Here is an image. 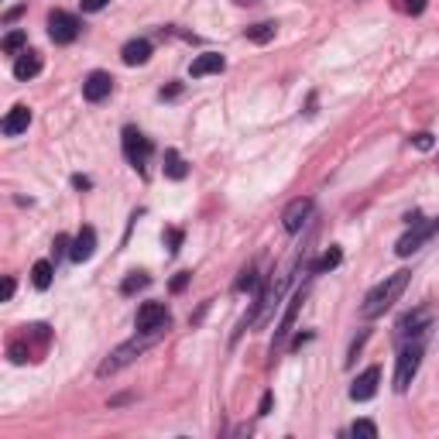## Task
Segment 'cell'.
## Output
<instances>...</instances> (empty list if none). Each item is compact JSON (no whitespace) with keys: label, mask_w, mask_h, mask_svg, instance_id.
I'll return each instance as SVG.
<instances>
[{"label":"cell","mask_w":439,"mask_h":439,"mask_svg":"<svg viewBox=\"0 0 439 439\" xmlns=\"http://www.w3.org/2000/svg\"><path fill=\"white\" fill-rule=\"evenodd\" d=\"M405 285H408V271H395V275H388L385 281H378V285L370 288L368 296H364L360 316H364V319L385 316L388 309H391V306L398 302V296L405 292Z\"/></svg>","instance_id":"1"},{"label":"cell","mask_w":439,"mask_h":439,"mask_svg":"<svg viewBox=\"0 0 439 439\" xmlns=\"http://www.w3.org/2000/svg\"><path fill=\"white\" fill-rule=\"evenodd\" d=\"M141 336H134V340H131V343H123V347H117V350L110 353V357H106L104 364H100V378H106V374H117V370L123 368V364H131V360H134V357H138L141 350H144V347H151V343H155V340H158L161 333H165V330H138Z\"/></svg>","instance_id":"2"},{"label":"cell","mask_w":439,"mask_h":439,"mask_svg":"<svg viewBox=\"0 0 439 439\" xmlns=\"http://www.w3.org/2000/svg\"><path fill=\"white\" fill-rule=\"evenodd\" d=\"M419 364H422V343L402 347V353H398V370H395V391H405V388L412 385Z\"/></svg>","instance_id":"3"},{"label":"cell","mask_w":439,"mask_h":439,"mask_svg":"<svg viewBox=\"0 0 439 439\" xmlns=\"http://www.w3.org/2000/svg\"><path fill=\"white\" fill-rule=\"evenodd\" d=\"M123 155L134 168H144L151 158V141L144 138L138 127H123Z\"/></svg>","instance_id":"4"},{"label":"cell","mask_w":439,"mask_h":439,"mask_svg":"<svg viewBox=\"0 0 439 439\" xmlns=\"http://www.w3.org/2000/svg\"><path fill=\"white\" fill-rule=\"evenodd\" d=\"M76 35H79V21L72 14H66V11H52L49 14V38L55 45H69V41H76Z\"/></svg>","instance_id":"5"},{"label":"cell","mask_w":439,"mask_h":439,"mask_svg":"<svg viewBox=\"0 0 439 439\" xmlns=\"http://www.w3.org/2000/svg\"><path fill=\"white\" fill-rule=\"evenodd\" d=\"M168 309L161 306V302H144L138 309V330H168Z\"/></svg>","instance_id":"6"},{"label":"cell","mask_w":439,"mask_h":439,"mask_svg":"<svg viewBox=\"0 0 439 439\" xmlns=\"http://www.w3.org/2000/svg\"><path fill=\"white\" fill-rule=\"evenodd\" d=\"M433 233H439V220H429V223H419L415 230H408L402 241H398V247H395V251H398L402 258H408V254H412V251H419V247L425 244Z\"/></svg>","instance_id":"7"},{"label":"cell","mask_w":439,"mask_h":439,"mask_svg":"<svg viewBox=\"0 0 439 439\" xmlns=\"http://www.w3.org/2000/svg\"><path fill=\"white\" fill-rule=\"evenodd\" d=\"M110 89H113V76L110 72H89L86 83H83V96L89 104H100V100L110 96Z\"/></svg>","instance_id":"8"},{"label":"cell","mask_w":439,"mask_h":439,"mask_svg":"<svg viewBox=\"0 0 439 439\" xmlns=\"http://www.w3.org/2000/svg\"><path fill=\"white\" fill-rule=\"evenodd\" d=\"M309 213H313V199H296L288 210L281 213V227L288 230V233H299L302 223L309 220Z\"/></svg>","instance_id":"9"},{"label":"cell","mask_w":439,"mask_h":439,"mask_svg":"<svg viewBox=\"0 0 439 439\" xmlns=\"http://www.w3.org/2000/svg\"><path fill=\"white\" fill-rule=\"evenodd\" d=\"M378 381H381V370L378 368H368L364 374H357V381L350 385V398L353 402H368V398H374Z\"/></svg>","instance_id":"10"},{"label":"cell","mask_w":439,"mask_h":439,"mask_svg":"<svg viewBox=\"0 0 439 439\" xmlns=\"http://www.w3.org/2000/svg\"><path fill=\"white\" fill-rule=\"evenodd\" d=\"M223 66H227V59L216 52L196 55L193 66H189V76H193V79H203V76H213V72H223Z\"/></svg>","instance_id":"11"},{"label":"cell","mask_w":439,"mask_h":439,"mask_svg":"<svg viewBox=\"0 0 439 439\" xmlns=\"http://www.w3.org/2000/svg\"><path fill=\"white\" fill-rule=\"evenodd\" d=\"M28 123H31V110L24 104H18L7 117H4V123H0V131L7 134V138H18L21 131H28Z\"/></svg>","instance_id":"12"},{"label":"cell","mask_w":439,"mask_h":439,"mask_svg":"<svg viewBox=\"0 0 439 439\" xmlns=\"http://www.w3.org/2000/svg\"><path fill=\"white\" fill-rule=\"evenodd\" d=\"M93 251H96V230L83 227V230H79V237L72 241L69 258H72V261H89V258H93Z\"/></svg>","instance_id":"13"},{"label":"cell","mask_w":439,"mask_h":439,"mask_svg":"<svg viewBox=\"0 0 439 439\" xmlns=\"http://www.w3.org/2000/svg\"><path fill=\"white\" fill-rule=\"evenodd\" d=\"M121 59L127 66H144V62L151 59V41H148V38H131V41L123 45Z\"/></svg>","instance_id":"14"},{"label":"cell","mask_w":439,"mask_h":439,"mask_svg":"<svg viewBox=\"0 0 439 439\" xmlns=\"http://www.w3.org/2000/svg\"><path fill=\"white\" fill-rule=\"evenodd\" d=\"M38 72H41V55L24 49V52L18 55V62H14V76H18V79H35Z\"/></svg>","instance_id":"15"},{"label":"cell","mask_w":439,"mask_h":439,"mask_svg":"<svg viewBox=\"0 0 439 439\" xmlns=\"http://www.w3.org/2000/svg\"><path fill=\"white\" fill-rule=\"evenodd\" d=\"M165 176L168 178H186V161H182V155L178 151H165Z\"/></svg>","instance_id":"16"},{"label":"cell","mask_w":439,"mask_h":439,"mask_svg":"<svg viewBox=\"0 0 439 439\" xmlns=\"http://www.w3.org/2000/svg\"><path fill=\"white\" fill-rule=\"evenodd\" d=\"M31 281H35V288H49L52 285V261H35V268H31Z\"/></svg>","instance_id":"17"},{"label":"cell","mask_w":439,"mask_h":439,"mask_svg":"<svg viewBox=\"0 0 439 439\" xmlns=\"http://www.w3.org/2000/svg\"><path fill=\"white\" fill-rule=\"evenodd\" d=\"M302 302H306V292H296V299H292V306H288V313H285V319H281V326H278V336H285L288 330H292V323H296V313H299Z\"/></svg>","instance_id":"18"},{"label":"cell","mask_w":439,"mask_h":439,"mask_svg":"<svg viewBox=\"0 0 439 439\" xmlns=\"http://www.w3.org/2000/svg\"><path fill=\"white\" fill-rule=\"evenodd\" d=\"M340 258H343V254H340V247H330V251H326V254L313 264V271H316V275H323V271H333L336 264H340Z\"/></svg>","instance_id":"19"},{"label":"cell","mask_w":439,"mask_h":439,"mask_svg":"<svg viewBox=\"0 0 439 439\" xmlns=\"http://www.w3.org/2000/svg\"><path fill=\"white\" fill-rule=\"evenodd\" d=\"M247 38L258 41V45H264V41L275 38V24H271V21H268V24H254V28H247Z\"/></svg>","instance_id":"20"},{"label":"cell","mask_w":439,"mask_h":439,"mask_svg":"<svg viewBox=\"0 0 439 439\" xmlns=\"http://www.w3.org/2000/svg\"><path fill=\"white\" fill-rule=\"evenodd\" d=\"M148 275H144V271H134V275H131V278H123V285H121V292L123 296H131V292H138V288H148Z\"/></svg>","instance_id":"21"},{"label":"cell","mask_w":439,"mask_h":439,"mask_svg":"<svg viewBox=\"0 0 439 439\" xmlns=\"http://www.w3.org/2000/svg\"><path fill=\"white\" fill-rule=\"evenodd\" d=\"M24 41H28L24 31H11V35L4 38V55H18L21 49H24Z\"/></svg>","instance_id":"22"},{"label":"cell","mask_w":439,"mask_h":439,"mask_svg":"<svg viewBox=\"0 0 439 439\" xmlns=\"http://www.w3.org/2000/svg\"><path fill=\"white\" fill-rule=\"evenodd\" d=\"M350 433H353V436L374 439V436H378V425H374V422H364V419H360V422H353V425H350Z\"/></svg>","instance_id":"23"},{"label":"cell","mask_w":439,"mask_h":439,"mask_svg":"<svg viewBox=\"0 0 439 439\" xmlns=\"http://www.w3.org/2000/svg\"><path fill=\"white\" fill-rule=\"evenodd\" d=\"M165 241H168V254H176L178 244H182V230H168V233H165Z\"/></svg>","instance_id":"24"},{"label":"cell","mask_w":439,"mask_h":439,"mask_svg":"<svg viewBox=\"0 0 439 439\" xmlns=\"http://www.w3.org/2000/svg\"><path fill=\"white\" fill-rule=\"evenodd\" d=\"M402 7L408 14H422L425 11V0H402Z\"/></svg>","instance_id":"25"},{"label":"cell","mask_w":439,"mask_h":439,"mask_svg":"<svg viewBox=\"0 0 439 439\" xmlns=\"http://www.w3.org/2000/svg\"><path fill=\"white\" fill-rule=\"evenodd\" d=\"M83 4V11H89V14H96V11H104L106 0H79Z\"/></svg>","instance_id":"26"},{"label":"cell","mask_w":439,"mask_h":439,"mask_svg":"<svg viewBox=\"0 0 439 439\" xmlns=\"http://www.w3.org/2000/svg\"><path fill=\"white\" fill-rule=\"evenodd\" d=\"M55 258H59V254H66V251H72L69 247V237H62V233H59V237H55Z\"/></svg>","instance_id":"27"},{"label":"cell","mask_w":439,"mask_h":439,"mask_svg":"<svg viewBox=\"0 0 439 439\" xmlns=\"http://www.w3.org/2000/svg\"><path fill=\"white\" fill-rule=\"evenodd\" d=\"M415 148H422V151H429V148H433V134H415Z\"/></svg>","instance_id":"28"},{"label":"cell","mask_w":439,"mask_h":439,"mask_svg":"<svg viewBox=\"0 0 439 439\" xmlns=\"http://www.w3.org/2000/svg\"><path fill=\"white\" fill-rule=\"evenodd\" d=\"M258 285V278H254V271H244V278L237 281V288H254Z\"/></svg>","instance_id":"29"},{"label":"cell","mask_w":439,"mask_h":439,"mask_svg":"<svg viewBox=\"0 0 439 439\" xmlns=\"http://www.w3.org/2000/svg\"><path fill=\"white\" fill-rule=\"evenodd\" d=\"M186 281H189V275L182 271V275H178V278L172 281V292H182V288H186Z\"/></svg>","instance_id":"30"},{"label":"cell","mask_w":439,"mask_h":439,"mask_svg":"<svg viewBox=\"0 0 439 439\" xmlns=\"http://www.w3.org/2000/svg\"><path fill=\"white\" fill-rule=\"evenodd\" d=\"M14 296V278H4V302Z\"/></svg>","instance_id":"31"},{"label":"cell","mask_w":439,"mask_h":439,"mask_svg":"<svg viewBox=\"0 0 439 439\" xmlns=\"http://www.w3.org/2000/svg\"><path fill=\"white\" fill-rule=\"evenodd\" d=\"M72 186H76V189H89V186H93V182H89L86 176H76V178H72Z\"/></svg>","instance_id":"32"}]
</instances>
